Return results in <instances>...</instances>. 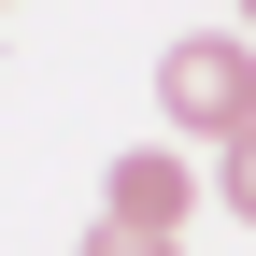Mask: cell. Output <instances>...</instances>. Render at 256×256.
Here are the masks:
<instances>
[{"label": "cell", "mask_w": 256, "mask_h": 256, "mask_svg": "<svg viewBox=\"0 0 256 256\" xmlns=\"http://www.w3.org/2000/svg\"><path fill=\"white\" fill-rule=\"evenodd\" d=\"M100 214H128V228H156V242H171L185 214H200V171H185L171 142H128V156H114V185H100Z\"/></svg>", "instance_id": "7a4b0ae2"}, {"label": "cell", "mask_w": 256, "mask_h": 256, "mask_svg": "<svg viewBox=\"0 0 256 256\" xmlns=\"http://www.w3.org/2000/svg\"><path fill=\"white\" fill-rule=\"evenodd\" d=\"M242 28H256V0H242Z\"/></svg>", "instance_id": "5b68a950"}, {"label": "cell", "mask_w": 256, "mask_h": 256, "mask_svg": "<svg viewBox=\"0 0 256 256\" xmlns=\"http://www.w3.org/2000/svg\"><path fill=\"white\" fill-rule=\"evenodd\" d=\"M86 256H171L156 228H128V214H100V228H86Z\"/></svg>", "instance_id": "277c9868"}, {"label": "cell", "mask_w": 256, "mask_h": 256, "mask_svg": "<svg viewBox=\"0 0 256 256\" xmlns=\"http://www.w3.org/2000/svg\"><path fill=\"white\" fill-rule=\"evenodd\" d=\"M156 114H171L185 142L256 128V28H185V43L156 57Z\"/></svg>", "instance_id": "6da1fadb"}, {"label": "cell", "mask_w": 256, "mask_h": 256, "mask_svg": "<svg viewBox=\"0 0 256 256\" xmlns=\"http://www.w3.org/2000/svg\"><path fill=\"white\" fill-rule=\"evenodd\" d=\"M214 200L256 228V128H228V142H214Z\"/></svg>", "instance_id": "3957f363"}]
</instances>
